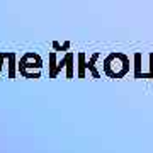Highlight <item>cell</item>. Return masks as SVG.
Wrapping results in <instances>:
<instances>
[{"mask_svg": "<svg viewBox=\"0 0 153 153\" xmlns=\"http://www.w3.org/2000/svg\"><path fill=\"white\" fill-rule=\"evenodd\" d=\"M134 76L141 78V53H134Z\"/></svg>", "mask_w": 153, "mask_h": 153, "instance_id": "5b68a950", "label": "cell"}, {"mask_svg": "<svg viewBox=\"0 0 153 153\" xmlns=\"http://www.w3.org/2000/svg\"><path fill=\"white\" fill-rule=\"evenodd\" d=\"M104 71L111 78H121L129 71V60L123 53H111L104 61Z\"/></svg>", "mask_w": 153, "mask_h": 153, "instance_id": "6da1fadb", "label": "cell"}, {"mask_svg": "<svg viewBox=\"0 0 153 153\" xmlns=\"http://www.w3.org/2000/svg\"><path fill=\"white\" fill-rule=\"evenodd\" d=\"M49 76L53 78V76H56V55L55 53H51L49 55Z\"/></svg>", "mask_w": 153, "mask_h": 153, "instance_id": "52a82bcc", "label": "cell"}, {"mask_svg": "<svg viewBox=\"0 0 153 153\" xmlns=\"http://www.w3.org/2000/svg\"><path fill=\"white\" fill-rule=\"evenodd\" d=\"M41 66H43V61L39 58V55L36 53H26L22 56L21 63H19V71H26L27 68H36L38 71H41Z\"/></svg>", "mask_w": 153, "mask_h": 153, "instance_id": "7a4b0ae2", "label": "cell"}, {"mask_svg": "<svg viewBox=\"0 0 153 153\" xmlns=\"http://www.w3.org/2000/svg\"><path fill=\"white\" fill-rule=\"evenodd\" d=\"M63 61H65V66H66V76L71 78V76H73V55L68 53V55L63 58Z\"/></svg>", "mask_w": 153, "mask_h": 153, "instance_id": "3957f363", "label": "cell"}, {"mask_svg": "<svg viewBox=\"0 0 153 153\" xmlns=\"http://www.w3.org/2000/svg\"><path fill=\"white\" fill-rule=\"evenodd\" d=\"M14 58H16V56L10 53V55H9V61H10V65H9V70H10L9 71V75L10 76H14Z\"/></svg>", "mask_w": 153, "mask_h": 153, "instance_id": "ba28073f", "label": "cell"}, {"mask_svg": "<svg viewBox=\"0 0 153 153\" xmlns=\"http://www.w3.org/2000/svg\"><path fill=\"white\" fill-rule=\"evenodd\" d=\"M99 58V53H94L92 55V58L85 63V68H88V70L92 71V75L95 76V78H99V71H97V68H95V60Z\"/></svg>", "mask_w": 153, "mask_h": 153, "instance_id": "277c9868", "label": "cell"}, {"mask_svg": "<svg viewBox=\"0 0 153 153\" xmlns=\"http://www.w3.org/2000/svg\"><path fill=\"white\" fill-rule=\"evenodd\" d=\"M85 53H78V76L83 78L85 76Z\"/></svg>", "mask_w": 153, "mask_h": 153, "instance_id": "8992f818", "label": "cell"}]
</instances>
